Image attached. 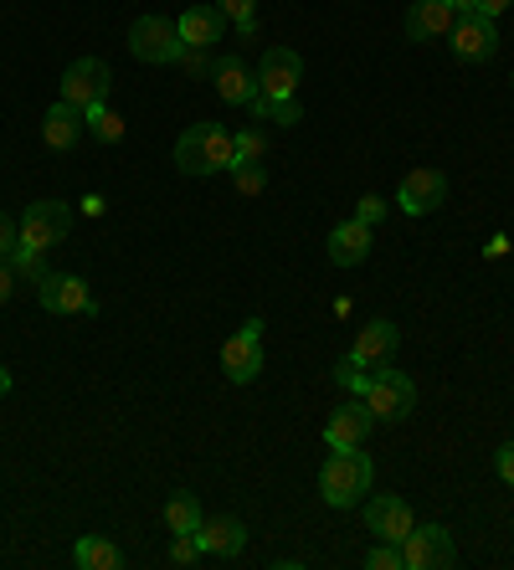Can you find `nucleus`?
Segmentation results:
<instances>
[{
	"instance_id": "obj_1",
	"label": "nucleus",
	"mask_w": 514,
	"mask_h": 570,
	"mask_svg": "<svg viewBox=\"0 0 514 570\" xmlns=\"http://www.w3.org/2000/svg\"><path fill=\"white\" fill-rule=\"evenodd\" d=\"M376 483V463L360 448H329L325 468H319V499L329 509H355Z\"/></svg>"
},
{
	"instance_id": "obj_2",
	"label": "nucleus",
	"mask_w": 514,
	"mask_h": 570,
	"mask_svg": "<svg viewBox=\"0 0 514 570\" xmlns=\"http://www.w3.org/2000/svg\"><path fill=\"white\" fill-rule=\"evenodd\" d=\"M237 159V139L221 124H190L176 139V170L180 175H227Z\"/></svg>"
},
{
	"instance_id": "obj_3",
	"label": "nucleus",
	"mask_w": 514,
	"mask_h": 570,
	"mask_svg": "<svg viewBox=\"0 0 514 570\" xmlns=\"http://www.w3.org/2000/svg\"><path fill=\"white\" fill-rule=\"evenodd\" d=\"M366 406H370V416L386 422V426L406 422V416L417 412V381H412L406 371L380 365V371L370 375V385H366Z\"/></svg>"
},
{
	"instance_id": "obj_4",
	"label": "nucleus",
	"mask_w": 514,
	"mask_h": 570,
	"mask_svg": "<svg viewBox=\"0 0 514 570\" xmlns=\"http://www.w3.org/2000/svg\"><path fill=\"white\" fill-rule=\"evenodd\" d=\"M113 94V72L103 57H78V62L62 72V88H57V98L72 108H82V114H93V108H103Z\"/></svg>"
},
{
	"instance_id": "obj_5",
	"label": "nucleus",
	"mask_w": 514,
	"mask_h": 570,
	"mask_svg": "<svg viewBox=\"0 0 514 570\" xmlns=\"http://www.w3.org/2000/svg\"><path fill=\"white\" fill-rule=\"evenodd\" d=\"M129 52L149 67H170V62H180L186 41H180V27L170 16H139L135 27H129Z\"/></svg>"
},
{
	"instance_id": "obj_6",
	"label": "nucleus",
	"mask_w": 514,
	"mask_h": 570,
	"mask_svg": "<svg viewBox=\"0 0 514 570\" xmlns=\"http://www.w3.org/2000/svg\"><path fill=\"white\" fill-rule=\"evenodd\" d=\"M21 222V247H37V253H52L57 242L72 232V206L68 200H31L27 212L16 216Z\"/></svg>"
},
{
	"instance_id": "obj_7",
	"label": "nucleus",
	"mask_w": 514,
	"mask_h": 570,
	"mask_svg": "<svg viewBox=\"0 0 514 570\" xmlns=\"http://www.w3.org/2000/svg\"><path fill=\"white\" fill-rule=\"evenodd\" d=\"M402 560L406 570H453L458 566V544L443 524H417V530L402 540Z\"/></svg>"
},
{
	"instance_id": "obj_8",
	"label": "nucleus",
	"mask_w": 514,
	"mask_h": 570,
	"mask_svg": "<svg viewBox=\"0 0 514 570\" xmlns=\"http://www.w3.org/2000/svg\"><path fill=\"white\" fill-rule=\"evenodd\" d=\"M298 82H304V57L294 47H268L257 62V94L273 104H288V98H298Z\"/></svg>"
},
{
	"instance_id": "obj_9",
	"label": "nucleus",
	"mask_w": 514,
	"mask_h": 570,
	"mask_svg": "<svg viewBox=\"0 0 514 570\" xmlns=\"http://www.w3.org/2000/svg\"><path fill=\"white\" fill-rule=\"evenodd\" d=\"M221 371L231 385H253L263 375V318H247L243 330L221 345Z\"/></svg>"
},
{
	"instance_id": "obj_10",
	"label": "nucleus",
	"mask_w": 514,
	"mask_h": 570,
	"mask_svg": "<svg viewBox=\"0 0 514 570\" xmlns=\"http://www.w3.org/2000/svg\"><path fill=\"white\" fill-rule=\"evenodd\" d=\"M447 47H453L458 62H488V57L500 52V21H488V16H478V11L458 16L453 31H447Z\"/></svg>"
},
{
	"instance_id": "obj_11",
	"label": "nucleus",
	"mask_w": 514,
	"mask_h": 570,
	"mask_svg": "<svg viewBox=\"0 0 514 570\" xmlns=\"http://www.w3.org/2000/svg\"><path fill=\"white\" fill-rule=\"evenodd\" d=\"M447 200V175L433 170V165H417L412 175H402V186H396V206H402L406 216H433L443 212Z\"/></svg>"
},
{
	"instance_id": "obj_12",
	"label": "nucleus",
	"mask_w": 514,
	"mask_h": 570,
	"mask_svg": "<svg viewBox=\"0 0 514 570\" xmlns=\"http://www.w3.org/2000/svg\"><path fill=\"white\" fill-rule=\"evenodd\" d=\"M37 304L47 314H98L93 288L78 278V273H52V278L37 288Z\"/></svg>"
},
{
	"instance_id": "obj_13",
	"label": "nucleus",
	"mask_w": 514,
	"mask_h": 570,
	"mask_svg": "<svg viewBox=\"0 0 514 570\" xmlns=\"http://www.w3.org/2000/svg\"><path fill=\"white\" fill-rule=\"evenodd\" d=\"M366 524L376 540L402 544L406 534L417 530V514H412V504H406L402 493H376V499H366Z\"/></svg>"
},
{
	"instance_id": "obj_14",
	"label": "nucleus",
	"mask_w": 514,
	"mask_h": 570,
	"mask_svg": "<svg viewBox=\"0 0 514 570\" xmlns=\"http://www.w3.org/2000/svg\"><path fill=\"white\" fill-rule=\"evenodd\" d=\"M196 544H201L206 560H237L247 550V524L237 514H211V519H201Z\"/></svg>"
},
{
	"instance_id": "obj_15",
	"label": "nucleus",
	"mask_w": 514,
	"mask_h": 570,
	"mask_svg": "<svg viewBox=\"0 0 514 570\" xmlns=\"http://www.w3.org/2000/svg\"><path fill=\"white\" fill-rule=\"evenodd\" d=\"M396 345H402V334H396L392 318H370L366 330L355 334L350 360L360 365V371H380V365H392L396 360Z\"/></svg>"
},
{
	"instance_id": "obj_16",
	"label": "nucleus",
	"mask_w": 514,
	"mask_h": 570,
	"mask_svg": "<svg viewBox=\"0 0 514 570\" xmlns=\"http://www.w3.org/2000/svg\"><path fill=\"white\" fill-rule=\"evenodd\" d=\"M370 432H376V416H370L366 396H350L335 416H329L325 442H329V448H366Z\"/></svg>"
},
{
	"instance_id": "obj_17",
	"label": "nucleus",
	"mask_w": 514,
	"mask_h": 570,
	"mask_svg": "<svg viewBox=\"0 0 514 570\" xmlns=\"http://www.w3.org/2000/svg\"><path fill=\"white\" fill-rule=\"evenodd\" d=\"M211 82H217V98L221 104H231V108H247L257 98V72L243 62V57H217L211 62Z\"/></svg>"
},
{
	"instance_id": "obj_18",
	"label": "nucleus",
	"mask_w": 514,
	"mask_h": 570,
	"mask_svg": "<svg viewBox=\"0 0 514 570\" xmlns=\"http://www.w3.org/2000/svg\"><path fill=\"white\" fill-rule=\"evenodd\" d=\"M176 27H180V41H186V47L211 52L221 41V31H227V16H221V6H186V11L176 16Z\"/></svg>"
},
{
	"instance_id": "obj_19",
	"label": "nucleus",
	"mask_w": 514,
	"mask_h": 570,
	"mask_svg": "<svg viewBox=\"0 0 514 570\" xmlns=\"http://www.w3.org/2000/svg\"><path fill=\"white\" fill-rule=\"evenodd\" d=\"M370 247H376V226L355 222V216L329 232V263L335 267H360L370 257Z\"/></svg>"
},
{
	"instance_id": "obj_20",
	"label": "nucleus",
	"mask_w": 514,
	"mask_h": 570,
	"mask_svg": "<svg viewBox=\"0 0 514 570\" xmlns=\"http://www.w3.org/2000/svg\"><path fill=\"white\" fill-rule=\"evenodd\" d=\"M82 129H88L82 108H72V104H62V98H57V104L47 108V119H41V145L57 149V155H68V149H78Z\"/></svg>"
},
{
	"instance_id": "obj_21",
	"label": "nucleus",
	"mask_w": 514,
	"mask_h": 570,
	"mask_svg": "<svg viewBox=\"0 0 514 570\" xmlns=\"http://www.w3.org/2000/svg\"><path fill=\"white\" fill-rule=\"evenodd\" d=\"M458 11L447 6V0H412V11H406V41H437L453 31Z\"/></svg>"
},
{
	"instance_id": "obj_22",
	"label": "nucleus",
	"mask_w": 514,
	"mask_h": 570,
	"mask_svg": "<svg viewBox=\"0 0 514 570\" xmlns=\"http://www.w3.org/2000/svg\"><path fill=\"white\" fill-rule=\"evenodd\" d=\"M72 566L78 570H123V550L109 534H82V540L72 544Z\"/></svg>"
},
{
	"instance_id": "obj_23",
	"label": "nucleus",
	"mask_w": 514,
	"mask_h": 570,
	"mask_svg": "<svg viewBox=\"0 0 514 570\" xmlns=\"http://www.w3.org/2000/svg\"><path fill=\"white\" fill-rule=\"evenodd\" d=\"M201 499L196 493H170V504H165V524H170V534H196L201 530Z\"/></svg>"
},
{
	"instance_id": "obj_24",
	"label": "nucleus",
	"mask_w": 514,
	"mask_h": 570,
	"mask_svg": "<svg viewBox=\"0 0 514 570\" xmlns=\"http://www.w3.org/2000/svg\"><path fill=\"white\" fill-rule=\"evenodd\" d=\"M247 114H253V119H268V124H284V129H294V124L304 119L298 98H288V104H273V98H263V94H257L253 104H247Z\"/></svg>"
},
{
	"instance_id": "obj_25",
	"label": "nucleus",
	"mask_w": 514,
	"mask_h": 570,
	"mask_svg": "<svg viewBox=\"0 0 514 570\" xmlns=\"http://www.w3.org/2000/svg\"><path fill=\"white\" fill-rule=\"evenodd\" d=\"M11 267H16V278L37 283V288L52 278V273H47V253H37V247H21V242L11 247Z\"/></svg>"
},
{
	"instance_id": "obj_26",
	"label": "nucleus",
	"mask_w": 514,
	"mask_h": 570,
	"mask_svg": "<svg viewBox=\"0 0 514 570\" xmlns=\"http://www.w3.org/2000/svg\"><path fill=\"white\" fill-rule=\"evenodd\" d=\"M231 186L243 190V196H263V190H268V170H263V165H257V159H231Z\"/></svg>"
},
{
	"instance_id": "obj_27",
	"label": "nucleus",
	"mask_w": 514,
	"mask_h": 570,
	"mask_svg": "<svg viewBox=\"0 0 514 570\" xmlns=\"http://www.w3.org/2000/svg\"><path fill=\"white\" fill-rule=\"evenodd\" d=\"M227 27H237V37H257V0H217Z\"/></svg>"
},
{
	"instance_id": "obj_28",
	"label": "nucleus",
	"mask_w": 514,
	"mask_h": 570,
	"mask_svg": "<svg viewBox=\"0 0 514 570\" xmlns=\"http://www.w3.org/2000/svg\"><path fill=\"white\" fill-rule=\"evenodd\" d=\"M82 119H88V129H93V139H103V145H119V139H123V119H119V114H113L109 104H103V108H93V114H82Z\"/></svg>"
},
{
	"instance_id": "obj_29",
	"label": "nucleus",
	"mask_w": 514,
	"mask_h": 570,
	"mask_svg": "<svg viewBox=\"0 0 514 570\" xmlns=\"http://www.w3.org/2000/svg\"><path fill=\"white\" fill-rule=\"evenodd\" d=\"M370 375H376V371H360V365H355V360H350V355H345V360H339V365H335V381H339V385H350L355 396H366V385H370Z\"/></svg>"
},
{
	"instance_id": "obj_30",
	"label": "nucleus",
	"mask_w": 514,
	"mask_h": 570,
	"mask_svg": "<svg viewBox=\"0 0 514 570\" xmlns=\"http://www.w3.org/2000/svg\"><path fill=\"white\" fill-rule=\"evenodd\" d=\"M366 566H370V570H406V560H402V544L380 540L376 550H370V556H366Z\"/></svg>"
},
{
	"instance_id": "obj_31",
	"label": "nucleus",
	"mask_w": 514,
	"mask_h": 570,
	"mask_svg": "<svg viewBox=\"0 0 514 570\" xmlns=\"http://www.w3.org/2000/svg\"><path fill=\"white\" fill-rule=\"evenodd\" d=\"M196 560H206L196 534H176V540H170V566H196Z\"/></svg>"
},
{
	"instance_id": "obj_32",
	"label": "nucleus",
	"mask_w": 514,
	"mask_h": 570,
	"mask_svg": "<svg viewBox=\"0 0 514 570\" xmlns=\"http://www.w3.org/2000/svg\"><path fill=\"white\" fill-rule=\"evenodd\" d=\"M355 222L380 226V222H386V200H380V196H360V200H355Z\"/></svg>"
},
{
	"instance_id": "obj_33",
	"label": "nucleus",
	"mask_w": 514,
	"mask_h": 570,
	"mask_svg": "<svg viewBox=\"0 0 514 570\" xmlns=\"http://www.w3.org/2000/svg\"><path fill=\"white\" fill-rule=\"evenodd\" d=\"M237 139V159H263V149H268V139L257 129H243V134H231Z\"/></svg>"
},
{
	"instance_id": "obj_34",
	"label": "nucleus",
	"mask_w": 514,
	"mask_h": 570,
	"mask_svg": "<svg viewBox=\"0 0 514 570\" xmlns=\"http://www.w3.org/2000/svg\"><path fill=\"white\" fill-rule=\"evenodd\" d=\"M16 242H21V222H11V212H0V257H11Z\"/></svg>"
},
{
	"instance_id": "obj_35",
	"label": "nucleus",
	"mask_w": 514,
	"mask_h": 570,
	"mask_svg": "<svg viewBox=\"0 0 514 570\" xmlns=\"http://www.w3.org/2000/svg\"><path fill=\"white\" fill-rule=\"evenodd\" d=\"M16 267H11V257H0V304H11V293H16Z\"/></svg>"
},
{
	"instance_id": "obj_36",
	"label": "nucleus",
	"mask_w": 514,
	"mask_h": 570,
	"mask_svg": "<svg viewBox=\"0 0 514 570\" xmlns=\"http://www.w3.org/2000/svg\"><path fill=\"white\" fill-rule=\"evenodd\" d=\"M494 468H500V478H504V483H510V489H514V442H504V448L494 452Z\"/></svg>"
},
{
	"instance_id": "obj_37",
	"label": "nucleus",
	"mask_w": 514,
	"mask_h": 570,
	"mask_svg": "<svg viewBox=\"0 0 514 570\" xmlns=\"http://www.w3.org/2000/svg\"><path fill=\"white\" fill-rule=\"evenodd\" d=\"M514 0H478V16H488V21H500L504 11H510Z\"/></svg>"
},
{
	"instance_id": "obj_38",
	"label": "nucleus",
	"mask_w": 514,
	"mask_h": 570,
	"mask_svg": "<svg viewBox=\"0 0 514 570\" xmlns=\"http://www.w3.org/2000/svg\"><path fill=\"white\" fill-rule=\"evenodd\" d=\"M510 253V237H504V232H494V237L484 242V257H504Z\"/></svg>"
},
{
	"instance_id": "obj_39",
	"label": "nucleus",
	"mask_w": 514,
	"mask_h": 570,
	"mask_svg": "<svg viewBox=\"0 0 514 570\" xmlns=\"http://www.w3.org/2000/svg\"><path fill=\"white\" fill-rule=\"evenodd\" d=\"M78 206H82V212H88V216H103V196H82Z\"/></svg>"
},
{
	"instance_id": "obj_40",
	"label": "nucleus",
	"mask_w": 514,
	"mask_h": 570,
	"mask_svg": "<svg viewBox=\"0 0 514 570\" xmlns=\"http://www.w3.org/2000/svg\"><path fill=\"white\" fill-rule=\"evenodd\" d=\"M447 6H453V11H458V16H468V11H478V0H447Z\"/></svg>"
},
{
	"instance_id": "obj_41",
	"label": "nucleus",
	"mask_w": 514,
	"mask_h": 570,
	"mask_svg": "<svg viewBox=\"0 0 514 570\" xmlns=\"http://www.w3.org/2000/svg\"><path fill=\"white\" fill-rule=\"evenodd\" d=\"M11 396V371H6V365H0V401Z\"/></svg>"
},
{
	"instance_id": "obj_42",
	"label": "nucleus",
	"mask_w": 514,
	"mask_h": 570,
	"mask_svg": "<svg viewBox=\"0 0 514 570\" xmlns=\"http://www.w3.org/2000/svg\"><path fill=\"white\" fill-rule=\"evenodd\" d=\"M510 82H514V78H510Z\"/></svg>"
}]
</instances>
